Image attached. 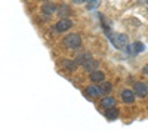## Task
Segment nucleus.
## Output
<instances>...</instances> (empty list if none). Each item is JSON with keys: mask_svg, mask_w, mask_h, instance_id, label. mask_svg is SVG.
Segmentation results:
<instances>
[{"mask_svg": "<svg viewBox=\"0 0 148 133\" xmlns=\"http://www.w3.org/2000/svg\"><path fill=\"white\" fill-rule=\"evenodd\" d=\"M90 80L93 83H101V81L105 80V74H104L101 70H95V71L90 72Z\"/></svg>", "mask_w": 148, "mask_h": 133, "instance_id": "9d476101", "label": "nucleus"}, {"mask_svg": "<svg viewBox=\"0 0 148 133\" xmlns=\"http://www.w3.org/2000/svg\"><path fill=\"white\" fill-rule=\"evenodd\" d=\"M99 5H101V0H89L88 5H86V8H88V10H93Z\"/></svg>", "mask_w": 148, "mask_h": 133, "instance_id": "dca6fc26", "label": "nucleus"}, {"mask_svg": "<svg viewBox=\"0 0 148 133\" xmlns=\"http://www.w3.org/2000/svg\"><path fill=\"white\" fill-rule=\"evenodd\" d=\"M144 49H145L144 43H141V42H135L133 44H129V46L126 47V52H127L129 55H136V53L144 52Z\"/></svg>", "mask_w": 148, "mask_h": 133, "instance_id": "423d86ee", "label": "nucleus"}, {"mask_svg": "<svg viewBox=\"0 0 148 133\" xmlns=\"http://www.w3.org/2000/svg\"><path fill=\"white\" fill-rule=\"evenodd\" d=\"M110 42L113 43V46L119 50H126V47L129 46V37L123 33H111L110 34Z\"/></svg>", "mask_w": 148, "mask_h": 133, "instance_id": "f257e3e1", "label": "nucleus"}, {"mask_svg": "<svg viewBox=\"0 0 148 133\" xmlns=\"http://www.w3.org/2000/svg\"><path fill=\"white\" fill-rule=\"evenodd\" d=\"M88 59H90V55H89V53H82V55L77 58V62H79V64H83L84 61H88Z\"/></svg>", "mask_w": 148, "mask_h": 133, "instance_id": "f3484780", "label": "nucleus"}, {"mask_svg": "<svg viewBox=\"0 0 148 133\" xmlns=\"http://www.w3.org/2000/svg\"><path fill=\"white\" fill-rule=\"evenodd\" d=\"M73 27V21L70 18H61L56 24H55V30L59 33H65Z\"/></svg>", "mask_w": 148, "mask_h": 133, "instance_id": "7ed1b4c3", "label": "nucleus"}, {"mask_svg": "<svg viewBox=\"0 0 148 133\" xmlns=\"http://www.w3.org/2000/svg\"><path fill=\"white\" fill-rule=\"evenodd\" d=\"M73 14V10L68 5H61L58 6V10H56V15H59L61 18H68L70 15Z\"/></svg>", "mask_w": 148, "mask_h": 133, "instance_id": "6e6552de", "label": "nucleus"}, {"mask_svg": "<svg viewBox=\"0 0 148 133\" xmlns=\"http://www.w3.org/2000/svg\"><path fill=\"white\" fill-rule=\"evenodd\" d=\"M119 114H120V111H119V108H116V106L105 108V117L108 120H116L119 117Z\"/></svg>", "mask_w": 148, "mask_h": 133, "instance_id": "f8f14e48", "label": "nucleus"}, {"mask_svg": "<svg viewBox=\"0 0 148 133\" xmlns=\"http://www.w3.org/2000/svg\"><path fill=\"white\" fill-rule=\"evenodd\" d=\"M62 64H64L65 68H68V70H74V68L77 67L79 62H77V61H71V59H64V62H62Z\"/></svg>", "mask_w": 148, "mask_h": 133, "instance_id": "2eb2a0df", "label": "nucleus"}, {"mask_svg": "<svg viewBox=\"0 0 148 133\" xmlns=\"http://www.w3.org/2000/svg\"><path fill=\"white\" fill-rule=\"evenodd\" d=\"M142 74H144V76H148V64L142 67Z\"/></svg>", "mask_w": 148, "mask_h": 133, "instance_id": "6ab92c4d", "label": "nucleus"}, {"mask_svg": "<svg viewBox=\"0 0 148 133\" xmlns=\"http://www.w3.org/2000/svg\"><path fill=\"white\" fill-rule=\"evenodd\" d=\"M83 68L86 70V71H89V72H92V71H95V70H98V67H99V62L96 61V59H88V61H84L83 64Z\"/></svg>", "mask_w": 148, "mask_h": 133, "instance_id": "0eeeda50", "label": "nucleus"}, {"mask_svg": "<svg viewBox=\"0 0 148 133\" xmlns=\"http://www.w3.org/2000/svg\"><path fill=\"white\" fill-rule=\"evenodd\" d=\"M73 3H76V5H83V3H86V2H89V0H71Z\"/></svg>", "mask_w": 148, "mask_h": 133, "instance_id": "a211bd4d", "label": "nucleus"}, {"mask_svg": "<svg viewBox=\"0 0 148 133\" xmlns=\"http://www.w3.org/2000/svg\"><path fill=\"white\" fill-rule=\"evenodd\" d=\"M147 5H148V0H147Z\"/></svg>", "mask_w": 148, "mask_h": 133, "instance_id": "aec40b11", "label": "nucleus"}, {"mask_svg": "<svg viewBox=\"0 0 148 133\" xmlns=\"http://www.w3.org/2000/svg\"><path fill=\"white\" fill-rule=\"evenodd\" d=\"M64 44L68 47V49H79L82 46V37L79 34H68L67 37L64 39Z\"/></svg>", "mask_w": 148, "mask_h": 133, "instance_id": "f03ea898", "label": "nucleus"}, {"mask_svg": "<svg viewBox=\"0 0 148 133\" xmlns=\"http://www.w3.org/2000/svg\"><path fill=\"white\" fill-rule=\"evenodd\" d=\"M133 90L135 93H136V96H139V98H145V96L148 95V86L145 83L142 81H138L133 84Z\"/></svg>", "mask_w": 148, "mask_h": 133, "instance_id": "20e7f679", "label": "nucleus"}, {"mask_svg": "<svg viewBox=\"0 0 148 133\" xmlns=\"http://www.w3.org/2000/svg\"><path fill=\"white\" fill-rule=\"evenodd\" d=\"M86 95H88V98L90 96V98H96V96H99L101 95V92H99V87L98 86H89L88 89H86Z\"/></svg>", "mask_w": 148, "mask_h": 133, "instance_id": "4468645a", "label": "nucleus"}, {"mask_svg": "<svg viewBox=\"0 0 148 133\" xmlns=\"http://www.w3.org/2000/svg\"><path fill=\"white\" fill-rule=\"evenodd\" d=\"M135 99H136V93H135V90H129V89L121 90V101L125 104H133Z\"/></svg>", "mask_w": 148, "mask_h": 133, "instance_id": "39448f33", "label": "nucleus"}, {"mask_svg": "<svg viewBox=\"0 0 148 133\" xmlns=\"http://www.w3.org/2000/svg\"><path fill=\"white\" fill-rule=\"evenodd\" d=\"M116 98L114 96H110V95H105L104 98L101 99V105L104 108H110V106H116Z\"/></svg>", "mask_w": 148, "mask_h": 133, "instance_id": "9b49d317", "label": "nucleus"}, {"mask_svg": "<svg viewBox=\"0 0 148 133\" xmlns=\"http://www.w3.org/2000/svg\"><path fill=\"white\" fill-rule=\"evenodd\" d=\"M98 87H99V92H101V95H102V96L110 95L111 92H113V84H111L110 81H105V80H104V81H101Z\"/></svg>", "mask_w": 148, "mask_h": 133, "instance_id": "1a4fd4ad", "label": "nucleus"}, {"mask_svg": "<svg viewBox=\"0 0 148 133\" xmlns=\"http://www.w3.org/2000/svg\"><path fill=\"white\" fill-rule=\"evenodd\" d=\"M42 10H43V14H46V15H53V14H56L58 8L53 3H46V5H43Z\"/></svg>", "mask_w": 148, "mask_h": 133, "instance_id": "ddd939ff", "label": "nucleus"}]
</instances>
